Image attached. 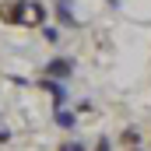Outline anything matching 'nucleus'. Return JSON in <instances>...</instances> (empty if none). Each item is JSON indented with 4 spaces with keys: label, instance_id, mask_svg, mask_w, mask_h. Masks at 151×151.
<instances>
[{
    "label": "nucleus",
    "instance_id": "f03ea898",
    "mask_svg": "<svg viewBox=\"0 0 151 151\" xmlns=\"http://www.w3.org/2000/svg\"><path fill=\"white\" fill-rule=\"evenodd\" d=\"M77 70V60L74 56H49L46 67H42V77H56V81H70Z\"/></svg>",
    "mask_w": 151,
    "mask_h": 151
},
{
    "label": "nucleus",
    "instance_id": "f257e3e1",
    "mask_svg": "<svg viewBox=\"0 0 151 151\" xmlns=\"http://www.w3.org/2000/svg\"><path fill=\"white\" fill-rule=\"evenodd\" d=\"M0 21L11 25V28L32 25V0H4L0 4Z\"/></svg>",
    "mask_w": 151,
    "mask_h": 151
},
{
    "label": "nucleus",
    "instance_id": "f8f14e48",
    "mask_svg": "<svg viewBox=\"0 0 151 151\" xmlns=\"http://www.w3.org/2000/svg\"><path fill=\"white\" fill-rule=\"evenodd\" d=\"M106 4H109L113 11H119V4H123V0H106Z\"/></svg>",
    "mask_w": 151,
    "mask_h": 151
},
{
    "label": "nucleus",
    "instance_id": "2eb2a0df",
    "mask_svg": "<svg viewBox=\"0 0 151 151\" xmlns=\"http://www.w3.org/2000/svg\"><path fill=\"white\" fill-rule=\"evenodd\" d=\"M0 116H4V113H0Z\"/></svg>",
    "mask_w": 151,
    "mask_h": 151
},
{
    "label": "nucleus",
    "instance_id": "39448f33",
    "mask_svg": "<svg viewBox=\"0 0 151 151\" xmlns=\"http://www.w3.org/2000/svg\"><path fill=\"white\" fill-rule=\"evenodd\" d=\"M53 127H60L63 134H74V130H77V113H74V109H67V106L53 109Z\"/></svg>",
    "mask_w": 151,
    "mask_h": 151
},
{
    "label": "nucleus",
    "instance_id": "20e7f679",
    "mask_svg": "<svg viewBox=\"0 0 151 151\" xmlns=\"http://www.w3.org/2000/svg\"><path fill=\"white\" fill-rule=\"evenodd\" d=\"M53 18L60 21V28H81V21H77V14H74V7H70V0H56L53 4Z\"/></svg>",
    "mask_w": 151,
    "mask_h": 151
},
{
    "label": "nucleus",
    "instance_id": "0eeeda50",
    "mask_svg": "<svg viewBox=\"0 0 151 151\" xmlns=\"http://www.w3.org/2000/svg\"><path fill=\"white\" fill-rule=\"evenodd\" d=\"M39 28H42V39H46L49 46H56V42H60V28H56V25H39Z\"/></svg>",
    "mask_w": 151,
    "mask_h": 151
},
{
    "label": "nucleus",
    "instance_id": "9d476101",
    "mask_svg": "<svg viewBox=\"0 0 151 151\" xmlns=\"http://www.w3.org/2000/svg\"><path fill=\"white\" fill-rule=\"evenodd\" d=\"M91 151H113V141H109V137H99V141H95V148Z\"/></svg>",
    "mask_w": 151,
    "mask_h": 151
},
{
    "label": "nucleus",
    "instance_id": "6e6552de",
    "mask_svg": "<svg viewBox=\"0 0 151 151\" xmlns=\"http://www.w3.org/2000/svg\"><path fill=\"white\" fill-rule=\"evenodd\" d=\"M56 151H88V144L77 141V137H70V141H60V148H56Z\"/></svg>",
    "mask_w": 151,
    "mask_h": 151
},
{
    "label": "nucleus",
    "instance_id": "1a4fd4ad",
    "mask_svg": "<svg viewBox=\"0 0 151 151\" xmlns=\"http://www.w3.org/2000/svg\"><path fill=\"white\" fill-rule=\"evenodd\" d=\"M7 81H11V84H18V88H28V84H35V81H28V77H21V74H7Z\"/></svg>",
    "mask_w": 151,
    "mask_h": 151
},
{
    "label": "nucleus",
    "instance_id": "ddd939ff",
    "mask_svg": "<svg viewBox=\"0 0 151 151\" xmlns=\"http://www.w3.org/2000/svg\"><path fill=\"white\" fill-rule=\"evenodd\" d=\"M127 151H144V148H127Z\"/></svg>",
    "mask_w": 151,
    "mask_h": 151
},
{
    "label": "nucleus",
    "instance_id": "4468645a",
    "mask_svg": "<svg viewBox=\"0 0 151 151\" xmlns=\"http://www.w3.org/2000/svg\"><path fill=\"white\" fill-rule=\"evenodd\" d=\"M53 4H56V0H53Z\"/></svg>",
    "mask_w": 151,
    "mask_h": 151
},
{
    "label": "nucleus",
    "instance_id": "7ed1b4c3",
    "mask_svg": "<svg viewBox=\"0 0 151 151\" xmlns=\"http://www.w3.org/2000/svg\"><path fill=\"white\" fill-rule=\"evenodd\" d=\"M35 88H42V91L53 99V109H60V106H67V102H70V88H67V81H56V77H39Z\"/></svg>",
    "mask_w": 151,
    "mask_h": 151
},
{
    "label": "nucleus",
    "instance_id": "9b49d317",
    "mask_svg": "<svg viewBox=\"0 0 151 151\" xmlns=\"http://www.w3.org/2000/svg\"><path fill=\"white\" fill-rule=\"evenodd\" d=\"M11 141H14V134H11V127H0V148H4V144H11Z\"/></svg>",
    "mask_w": 151,
    "mask_h": 151
},
{
    "label": "nucleus",
    "instance_id": "423d86ee",
    "mask_svg": "<svg viewBox=\"0 0 151 151\" xmlns=\"http://www.w3.org/2000/svg\"><path fill=\"white\" fill-rule=\"evenodd\" d=\"M119 144H123V148H141V130H137V127H127V130L119 134Z\"/></svg>",
    "mask_w": 151,
    "mask_h": 151
}]
</instances>
